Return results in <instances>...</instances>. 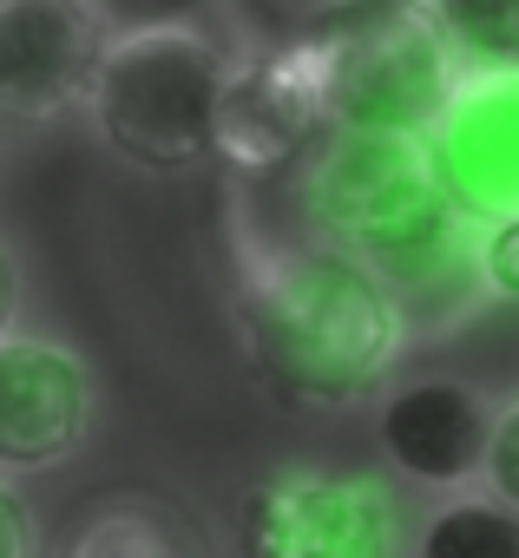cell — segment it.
<instances>
[{
	"mask_svg": "<svg viewBox=\"0 0 519 558\" xmlns=\"http://www.w3.org/2000/svg\"><path fill=\"white\" fill-rule=\"evenodd\" d=\"M237 329L250 368L290 408H349L382 388L401 349V303L329 243H283L243 263Z\"/></svg>",
	"mask_w": 519,
	"mask_h": 558,
	"instance_id": "1",
	"label": "cell"
},
{
	"mask_svg": "<svg viewBox=\"0 0 519 558\" xmlns=\"http://www.w3.org/2000/svg\"><path fill=\"white\" fill-rule=\"evenodd\" d=\"M297 165L323 243L375 269L388 290H427L460 269L473 230L447 204L414 132L329 125Z\"/></svg>",
	"mask_w": 519,
	"mask_h": 558,
	"instance_id": "2",
	"label": "cell"
},
{
	"mask_svg": "<svg viewBox=\"0 0 519 558\" xmlns=\"http://www.w3.org/2000/svg\"><path fill=\"white\" fill-rule=\"evenodd\" d=\"M217 80H224V47L210 34H197L191 21H152L99 47L86 106L99 138L125 165L152 178H178L210 158Z\"/></svg>",
	"mask_w": 519,
	"mask_h": 558,
	"instance_id": "3",
	"label": "cell"
},
{
	"mask_svg": "<svg viewBox=\"0 0 519 558\" xmlns=\"http://www.w3.org/2000/svg\"><path fill=\"white\" fill-rule=\"evenodd\" d=\"M329 125H369V132H427L454 86V53L427 14V0H349V14L310 34Z\"/></svg>",
	"mask_w": 519,
	"mask_h": 558,
	"instance_id": "4",
	"label": "cell"
},
{
	"mask_svg": "<svg viewBox=\"0 0 519 558\" xmlns=\"http://www.w3.org/2000/svg\"><path fill=\"white\" fill-rule=\"evenodd\" d=\"M237 558H395V506L362 473L283 466L237 493Z\"/></svg>",
	"mask_w": 519,
	"mask_h": 558,
	"instance_id": "5",
	"label": "cell"
},
{
	"mask_svg": "<svg viewBox=\"0 0 519 558\" xmlns=\"http://www.w3.org/2000/svg\"><path fill=\"white\" fill-rule=\"evenodd\" d=\"M421 151L467 230L519 217V66L454 73L440 112L421 132Z\"/></svg>",
	"mask_w": 519,
	"mask_h": 558,
	"instance_id": "6",
	"label": "cell"
},
{
	"mask_svg": "<svg viewBox=\"0 0 519 558\" xmlns=\"http://www.w3.org/2000/svg\"><path fill=\"white\" fill-rule=\"evenodd\" d=\"M323 132H329V93H323L310 34L243 66H224L217 106H210V158H224L230 171L270 178L297 165Z\"/></svg>",
	"mask_w": 519,
	"mask_h": 558,
	"instance_id": "7",
	"label": "cell"
},
{
	"mask_svg": "<svg viewBox=\"0 0 519 558\" xmlns=\"http://www.w3.org/2000/svg\"><path fill=\"white\" fill-rule=\"evenodd\" d=\"M106 21L86 0H0V119L47 125L93 86Z\"/></svg>",
	"mask_w": 519,
	"mask_h": 558,
	"instance_id": "8",
	"label": "cell"
},
{
	"mask_svg": "<svg viewBox=\"0 0 519 558\" xmlns=\"http://www.w3.org/2000/svg\"><path fill=\"white\" fill-rule=\"evenodd\" d=\"M93 388L73 349L0 329V466H53L86 440Z\"/></svg>",
	"mask_w": 519,
	"mask_h": 558,
	"instance_id": "9",
	"label": "cell"
},
{
	"mask_svg": "<svg viewBox=\"0 0 519 558\" xmlns=\"http://www.w3.org/2000/svg\"><path fill=\"white\" fill-rule=\"evenodd\" d=\"M493 408L467 381H408L382 408V453L427 486H454L480 466Z\"/></svg>",
	"mask_w": 519,
	"mask_h": 558,
	"instance_id": "10",
	"label": "cell"
},
{
	"mask_svg": "<svg viewBox=\"0 0 519 558\" xmlns=\"http://www.w3.org/2000/svg\"><path fill=\"white\" fill-rule=\"evenodd\" d=\"M67 558H204V538L165 499H112L73 532Z\"/></svg>",
	"mask_w": 519,
	"mask_h": 558,
	"instance_id": "11",
	"label": "cell"
},
{
	"mask_svg": "<svg viewBox=\"0 0 519 558\" xmlns=\"http://www.w3.org/2000/svg\"><path fill=\"white\" fill-rule=\"evenodd\" d=\"M454 66H519V0H427Z\"/></svg>",
	"mask_w": 519,
	"mask_h": 558,
	"instance_id": "12",
	"label": "cell"
},
{
	"mask_svg": "<svg viewBox=\"0 0 519 558\" xmlns=\"http://www.w3.org/2000/svg\"><path fill=\"white\" fill-rule=\"evenodd\" d=\"M421 558H519V512L499 499H454L427 519Z\"/></svg>",
	"mask_w": 519,
	"mask_h": 558,
	"instance_id": "13",
	"label": "cell"
},
{
	"mask_svg": "<svg viewBox=\"0 0 519 558\" xmlns=\"http://www.w3.org/2000/svg\"><path fill=\"white\" fill-rule=\"evenodd\" d=\"M480 466H486V480H493V499L519 512V401H512V408H499V414L486 421Z\"/></svg>",
	"mask_w": 519,
	"mask_h": 558,
	"instance_id": "14",
	"label": "cell"
},
{
	"mask_svg": "<svg viewBox=\"0 0 519 558\" xmlns=\"http://www.w3.org/2000/svg\"><path fill=\"white\" fill-rule=\"evenodd\" d=\"M473 269L493 296H519V217L473 230Z\"/></svg>",
	"mask_w": 519,
	"mask_h": 558,
	"instance_id": "15",
	"label": "cell"
},
{
	"mask_svg": "<svg viewBox=\"0 0 519 558\" xmlns=\"http://www.w3.org/2000/svg\"><path fill=\"white\" fill-rule=\"evenodd\" d=\"M86 8L119 27H152V21H184V8H197V0H86Z\"/></svg>",
	"mask_w": 519,
	"mask_h": 558,
	"instance_id": "16",
	"label": "cell"
},
{
	"mask_svg": "<svg viewBox=\"0 0 519 558\" xmlns=\"http://www.w3.org/2000/svg\"><path fill=\"white\" fill-rule=\"evenodd\" d=\"M0 558H34V512L14 486H0Z\"/></svg>",
	"mask_w": 519,
	"mask_h": 558,
	"instance_id": "17",
	"label": "cell"
},
{
	"mask_svg": "<svg viewBox=\"0 0 519 558\" xmlns=\"http://www.w3.org/2000/svg\"><path fill=\"white\" fill-rule=\"evenodd\" d=\"M14 303H21V269H14V250L0 243V329L14 323Z\"/></svg>",
	"mask_w": 519,
	"mask_h": 558,
	"instance_id": "18",
	"label": "cell"
},
{
	"mask_svg": "<svg viewBox=\"0 0 519 558\" xmlns=\"http://www.w3.org/2000/svg\"><path fill=\"white\" fill-rule=\"evenodd\" d=\"M342 8H349V0H342Z\"/></svg>",
	"mask_w": 519,
	"mask_h": 558,
	"instance_id": "19",
	"label": "cell"
}]
</instances>
